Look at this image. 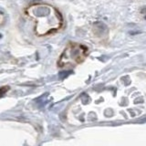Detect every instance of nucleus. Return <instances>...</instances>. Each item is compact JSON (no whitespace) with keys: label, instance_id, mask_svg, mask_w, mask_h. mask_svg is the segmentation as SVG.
<instances>
[{"label":"nucleus","instance_id":"f257e3e1","mask_svg":"<svg viewBox=\"0 0 146 146\" xmlns=\"http://www.w3.org/2000/svg\"><path fill=\"white\" fill-rule=\"evenodd\" d=\"M84 58V55L80 49H74L70 54L66 53L63 54L59 61L60 67H68V66H72V65L78 64Z\"/></svg>","mask_w":146,"mask_h":146},{"label":"nucleus","instance_id":"f03ea898","mask_svg":"<svg viewBox=\"0 0 146 146\" xmlns=\"http://www.w3.org/2000/svg\"><path fill=\"white\" fill-rule=\"evenodd\" d=\"M94 30L95 32L98 35H104V34L107 33V31H108V28H107V26L104 24V23H101V22H98L96 23L95 25H94Z\"/></svg>","mask_w":146,"mask_h":146}]
</instances>
